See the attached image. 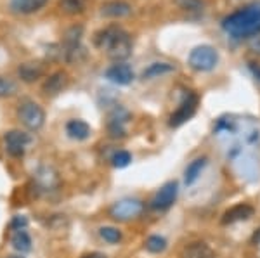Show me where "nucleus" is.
Instances as JSON below:
<instances>
[{"label": "nucleus", "mask_w": 260, "mask_h": 258, "mask_svg": "<svg viewBox=\"0 0 260 258\" xmlns=\"http://www.w3.org/2000/svg\"><path fill=\"white\" fill-rule=\"evenodd\" d=\"M94 44L101 51H106L108 57L123 62L132 54V39L118 24H110L94 35Z\"/></svg>", "instance_id": "nucleus-1"}, {"label": "nucleus", "mask_w": 260, "mask_h": 258, "mask_svg": "<svg viewBox=\"0 0 260 258\" xmlns=\"http://www.w3.org/2000/svg\"><path fill=\"white\" fill-rule=\"evenodd\" d=\"M222 28L234 39H251L260 33V2L250 4L222 21Z\"/></svg>", "instance_id": "nucleus-2"}, {"label": "nucleus", "mask_w": 260, "mask_h": 258, "mask_svg": "<svg viewBox=\"0 0 260 258\" xmlns=\"http://www.w3.org/2000/svg\"><path fill=\"white\" fill-rule=\"evenodd\" d=\"M187 62L196 71H212L219 62V52L212 45H198L189 52Z\"/></svg>", "instance_id": "nucleus-3"}, {"label": "nucleus", "mask_w": 260, "mask_h": 258, "mask_svg": "<svg viewBox=\"0 0 260 258\" xmlns=\"http://www.w3.org/2000/svg\"><path fill=\"white\" fill-rule=\"evenodd\" d=\"M18 118L26 128H30V130H39L45 122V113L40 107V104H37L35 101H31V99H24L18 106Z\"/></svg>", "instance_id": "nucleus-4"}, {"label": "nucleus", "mask_w": 260, "mask_h": 258, "mask_svg": "<svg viewBox=\"0 0 260 258\" xmlns=\"http://www.w3.org/2000/svg\"><path fill=\"white\" fill-rule=\"evenodd\" d=\"M142 210H144V205L139 201V199H121V201L115 203V205L111 206L110 213L111 217L115 220H121V222H127L130 218H136L139 217L142 213Z\"/></svg>", "instance_id": "nucleus-5"}, {"label": "nucleus", "mask_w": 260, "mask_h": 258, "mask_svg": "<svg viewBox=\"0 0 260 258\" xmlns=\"http://www.w3.org/2000/svg\"><path fill=\"white\" fill-rule=\"evenodd\" d=\"M196 107H198V97L194 94H187L180 106L174 111V115L170 116V127H180L182 123H186L196 113Z\"/></svg>", "instance_id": "nucleus-6"}, {"label": "nucleus", "mask_w": 260, "mask_h": 258, "mask_svg": "<svg viewBox=\"0 0 260 258\" xmlns=\"http://www.w3.org/2000/svg\"><path fill=\"white\" fill-rule=\"evenodd\" d=\"M4 140H6V151L9 153L11 156L21 158L24 155V151H26V145L30 144L31 139H30V135L21 130H11L6 134Z\"/></svg>", "instance_id": "nucleus-7"}, {"label": "nucleus", "mask_w": 260, "mask_h": 258, "mask_svg": "<svg viewBox=\"0 0 260 258\" xmlns=\"http://www.w3.org/2000/svg\"><path fill=\"white\" fill-rule=\"evenodd\" d=\"M128 118L130 115L127 109L115 107L110 113V116H108V132H110V137H113V139L125 137V123L128 122Z\"/></svg>", "instance_id": "nucleus-8"}, {"label": "nucleus", "mask_w": 260, "mask_h": 258, "mask_svg": "<svg viewBox=\"0 0 260 258\" xmlns=\"http://www.w3.org/2000/svg\"><path fill=\"white\" fill-rule=\"evenodd\" d=\"M175 198H177V182H167L153 198L151 208L153 210H167L174 205Z\"/></svg>", "instance_id": "nucleus-9"}, {"label": "nucleus", "mask_w": 260, "mask_h": 258, "mask_svg": "<svg viewBox=\"0 0 260 258\" xmlns=\"http://www.w3.org/2000/svg\"><path fill=\"white\" fill-rule=\"evenodd\" d=\"M106 78L113 83H118V85H128L134 80V71L125 62H116L106 69Z\"/></svg>", "instance_id": "nucleus-10"}, {"label": "nucleus", "mask_w": 260, "mask_h": 258, "mask_svg": "<svg viewBox=\"0 0 260 258\" xmlns=\"http://www.w3.org/2000/svg\"><path fill=\"white\" fill-rule=\"evenodd\" d=\"M132 12V6L123 0H111L101 7V14L106 18H125Z\"/></svg>", "instance_id": "nucleus-11"}, {"label": "nucleus", "mask_w": 260, "mask_h": 258, "mask_svg": "<svg viewBox=\"0 0 260 258\" xmlns=\"http://www.w3.org/2000/svg\"><path fill=\"white\" fill-rule=\"evenodd\" d=\"M253 211H255L253 206L241 203V205H236L225 211L224 217H222V224H234V222H240V220H248L253 215Z\"/></svg>", "instance_id": "nucleus-12"}, {"label": "nucleus", "mask_w": 260, "mask_h": 258, "mask_svg": "<svg viewBox=\"0 0 260 258\" xmlns=\"http://www.w3.org/2000/svg\"><path fill=\"white\" fill-rule=\"evenodd\" d=\"M66 85H68V75L64 71H56L44 82L42 90H44L47 95H56V94L62 92V89H64Z\"/></svg>", "instance_id": "nucleus-13"}, {"label": "nucleus", "mask_w": 260, "mask_h": 258, "mask_svg": "<svg viewBox=\"0 0 260 258\" xmlns=\"http://www.w3.org/2000/svg\"><path fill=\"white\" fill-rule=\"evenodd\" d=\"M47 4V0H9L11 11L16 14H33V12L40 11L42 7Z\"/></svg>", "instance_id": "nucleus-14"}, {"label": "nucleus", "mask_w": 260, "mask_h": 258, "mask_svg": "<svg viewBox=\"0 0 260 258\" xmlns=\"http://www.w3.org/2000/svg\"><path fill=\"white\" fill-rule=\"evenodd\" d=\"M18 75L23 82L31 83L37 82L39 78L44 75V66L37 61H30V62H23V64L18 68Z\"/></svg>", "instance_id": "nucleus-15"}, {"label": "nucleus", "mask_w": 260, "mask_h": 258, "mask_svg": "<svg viewBox=\"0 0 260 258\" xmlns=\"http://www.w3.org/2000/svg\"><path fill=\"white\" fill-rule=\"evenodd\" d=\"M90 132L89 123L82 122V120H71L66 123V134L75 140H85L90 135Z\"/></svg>", "instance_id": "nucleus-16"}, {"label": "nucleus", "mask_w": 260, "mask_h": 258, "mask_svg": "<svg viewBox=\"0 0 260 258\" xmlns=\"http://www.w3.org/2000/svg\"><path fill=\"white\" fill-rule=\"evenodd\" d=\"M180 258H215L213 251L205 243H191L182 249Z\"/></svg>", "instance_id": "nucleus-17"}, {"label": "nucleus", "mask_w": 260, "mask_h": 258, "mask_svg": "<svg viewBox=\"0 0 260 258\" xmlns=\"http://www.w3.org/2000/svg\"><path fill=\"white\" fill-rule=\"evenodd\" d=\"M59 9L64 14L75 16V14H82L83 11L89 6V0H59Z\"/></svg>", "instance_id": "nucleus-18"}, {"label": "nucleus", "mask_w": 260, "mask_h": 258, "mask_svg": "<svg viewBox=\"0 0 260 258\" xmlns=\"http://www.w3.org/2000/svg\"><path fill=\"white\" fill-rule=\"evenodd\" d=\"M205 165H207V158H198V160H194L189 166H187L186 173H184V180H186L187 186L194 184L196 178L201 175V170L205 168Z\"/></svg>", "instance_id": "nucleus-19"}, {"label": "nucleus", "mask_w": 260, "mask_h": 258, "mask_svg": "<svg viewBox=\"0 0 260 258\" xmlns=\"http://www.w3.org/2000/svg\"><path fill=\"white\" fill-rule=\"evenodd\" d=\"M11 243H12V246H14L21 253L30 251V249H31V238H30V234L24 231V229H21V231H16L14 234H12Z\"/></svg>", "instance_id": "nucleus-20"}, {"label": "nucleus", "mask_w": 260, "mask_h": 258, "mask_svg": "<svg viewBox=\"0 0 260 258\" xmlns=\"http://www.w3.org/2000/svg\"><path fill=\"white\" fill-rule=\"evenodd\" d=\"M174 71V66L169 64V62H153V64L149 66V68L144 69V73H142V78H158V77H163V75Z\"/></svg>", "instance_id": "nucleus-21"}, {"label": "nucleus", "mask_w": 260, "mask_h": 258, "mask_svg": "<svg viewBox=\"0 0 260 258\" xmlns=\"http://www.w3.org/2000/svg\"><path fill=\"white\" fill-rule=\"evenodd\" d=\"M175 4H177L182 11H187V12H203L205 9L203 0H175Z\"/></svg>", "instance_id": "nucleus-22"}, {"label": "nucleus", "mask_w": 260, "mask_h": 258, "mask_svg": "<svg viewBox=\"0 0 260 258\" xmlns=\"http://www.w3.org/2000/svg\"><path fill=\"white\" fill-rule=\"evenodd\" d=\"M99 234H101V238L110 244H116L121 241V232L116 227H103L99 231Z\"/></svg>", "instance_id": "nucleus-23"}, {"label": "nucleus", "mask_w": 260, "mask_h": 258, "mask_svg": "<svg viewBox=\"0 0 260 258\" xmlns=\"http://www.w3.org/2000/svg\"><path fill=\"white\" fill-rule=\"evenodd\" d=\"M167 248V241L160 236H149L146 241V249L151 253H161Z\"/></svg>", "instance_id": "nucleus-24"}, {"label": "nucleus", "mask_w": 260, "mask_h": 258, "mask_svg": "<svg viewBox=\"0 0 260 258\" xmlns=\"http://www.w3.org/2000/svg\"><path fill=\"white\" fill-rule=\"evenodd\" d=\"M111 161H113V166H116V168H125V166L132 161V156H130L128 151H118V153H115Z\"/></svg>", "instance_id": "nucleus-25"}, {"label": "nucleus", "mask_w": 260, "mask_h": 258, "mask_svg": "<svg viewBox=\"0 0 260 258\" xmlns=\"http://www.w3.org/2000/svg\"><path fill=\"white\" fill-rule=\"evenodd\" d=\"M16 92V83L9 78L0 77V97H7Z\"/></svg>", "instance_id": "nucleus-26"}, {"label": "nucleus", "mask_w": 260, "mask_h": 258, "mask_svg": "<svg viewBox=\"0 0 260 258\" xmlns=\"http://www.w3.org/2000/svg\"><path fill=\"white\" fill-rule=\"evenodd\" d=\"M26 224H28V220L24 217H14L11 222V227L14 229V231H21V229L26 227Z\"/></svg>", "instance_id": "nucleus-27"}, {"label": "nucleus", "mask_w": 260, "mask_h": 258, "mask_svg": "<svg viewBox=\"0 0 260 258\" xmlns=\"http://www.w3.org/2000/svg\"><path fill=\"white\" fill-rule=\"evenodd\" d=\"M250 47H251V51H253V52L260 54V33L250 39Z\"/></svg>", "instance_id": "nucleus-28"}, {"label": "nucleus", "mask_w": 260, "mask_h": 258, "mask_svg": "<svg viewBox=\"0 0 260 258\" xmlns=\"http://www.w3.org/2000/svg\"><path fill=\"white\" fill-rule=\"evenodd\" d=\"M250 69L253 73V77L260 82V62H250Z\"/></svg>", "instance_id": "nucleus-29"}, {"label": "nucleus", "mask_w": 260, "mask_h": 258, "mask_svg": "<svg viewBox=\"0 0 260 258\" xmlns=\"http://www.w3.org/2000/svg\"><path fill=\"white\" fill-rule=\"evenodd\" d=\"M82 258H106V256H104L103 253H89V255H85Z\"/></svg>", "instance_id": "nucleus-30"}, {"label": "nucleus", "mask_w": 260, "mask_h": 258, "mask_svg": "<svg viewBox=\"0 0 260 258\" xmlns=\"http://www.w3.org/2000/svg\"><path fill=\"white\" fill-rule=\"evenodd\" d=\"M253 241H255V243H260V229H258L257 232H255V236H253Z\"/></svg>", "instance_id": "nucleus-31"}, {"label": "nucleus", "mask_w": 260, "mask_h": 258, "mask_svg": "<svg viewBox=\"0 0 260 258\" xmlns=\"http://www.w3.org/2000/svg\"><path fill=\"white\" fill-rule=\"evenodd\" d=\"M9 258H24V256H21V255H14V256H9Z\"/></svg>", "instance_id": "nucleus-32"}]
</instances>
